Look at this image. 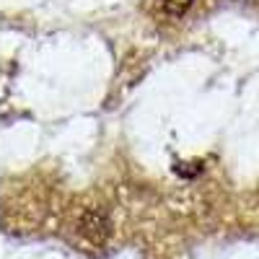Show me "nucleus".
Wrapping results in <instances>:
<instances>
[{
    "instance_id": "f257e3e1",
    "label": "nucleus",
    "mask_w": 259,
    "mask_h": 259,
    "mask_svg": "<svg viewBox=\"0 0 259 259\" xmlns=\"http://www.w3.org/2000/svg\"><path fill=\"white\" fill-rule=\"evenodd\" d=\"M153 3H156V11H158L161 16H166V18H179V16H184V13L189 11L192 0H153Z\"/></svg>"
}]
</instances>
